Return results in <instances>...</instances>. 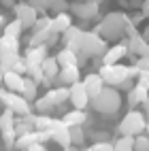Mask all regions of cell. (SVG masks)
<instances>
[{"label":"cell","mask_w":149,"mask_h":151,"mask_svg":"<svg viewBox=\"0 0 149 151\" xmlns=\"http://www.w3.org/2000/svg\"><path fill=\"white\" fill-rule=\"evenodd\" d=\"M128 22H130V17H128L126 13H122V11H111V13H107L100 22H98V26H96L94 30H96L102 38H107V41H119L122 36H126V26H128Z\"/></svg>","instance_id":"obj_1"},{"label":"cell","mask_w":149,"mask_h":151,"mask_svg":"<svg viewBox=\"0 0 149 151\" xmlns=\"http://www.w3.org/2000/svg\"><path fill=\"white\" fill-rule=\"evenodd\" d=\"M98 73H100V77L104 79L107 85L119 89L126 81H132V79L138 77V68L136 66H124V64H102Z\"/></svg>","instance_id":"obj_2"},{"label":"cell","mask_w":149,"mask_h":151,"mask_svg":"<svg viewBox=\"0 0 149 151\" xmlns=\"http://www.w3.org/2000/svg\"><path fill=\"white\" fill-rule=\"evenodd\" d=\"M89 106H92L96 113H100V115H115L117 111L122 109V96H119V89L107 85L96 98H92Z\"/></svg>","instance_id":"obj_3"},{"label":"cell","mask_w":149,"mask_h":151,"mask_svg":"<svg viewBox=\"0 0 149 151\" xmlns=\"http://www.w3.org/2000/svg\"><path fill=\"white\" fill-rule=\"evenodd\" d=\"M145 128H147V117H145V113L132 109V111H128V113L124 115V119L119 122L117 132L122 134V136H138V134L145 132Z\"/></svg>","instance_id":"obj_4"},{"label":"cell","mask_w":149,"mask_h":151,"mask_svg":"<svg viewBox=\"0 0 149 151\" xmlns=\"http://www.w3.org/2000/svg\"><path fill=\"white\" fill-rule=\"evenodd\" d=\"M0 102H2L6 109H11L15 115L24 117V115H30V100H26L22 94L17 92H9V89H0Z\"/></svg>","instance_id":"obj_5"},{"label":"cell","mask_w":149,"mask_h":151,"mask_svg":"<svg viewBox=\"0 0 149 151\" xmlns=\"http://www.w3.org/2000/svg\"><path fill=\"white\" fill-rule=\"evenodd\" d=\"M107 49H109L107 47V38H102L96 30H92V32H85L83 45H81V51H79V53H83L87 58H98V55L102 58Z\"/></svg>","instance_id":"obj_6"},{"label":"cell","mask_w":149,"mask_h":151,"mask_svg":"<svg viewBox=\"0 0 149 151\" xmlns=\"http://www.w3.org/2000/svg\"><path fill=\"white\" fill-rule=\"evenodd\" d=\"M71 13L77 15L79 19H83V22H94V19H100V4H94V2H89V0L73 2Z\"/></svg>","instance_id":"obj_7"},{"label":"cell","mask_w":149,"mask_h":151,"mask_svg":"<svg viewBox=\"0 0 149 151\" xmlns=\"http://www.w3.org/2000/svg\"><path fill=\"white\" fill-rule=\"evenodd\" d=\"M13 11H15V19H19L26 30H32L34 24H36V19H38V15H41L30 2H17Z\"/></svg>","instance_id":"obj_8"},{"label":"cell","mask_w":149,"mask_h":151,"mask_svg":"<svg viewBox=\"0 0 149 151\" xmlns=\"http://www.w3.org/2000/svg\"><path fill=\"white\" fill-rule=\"evenodd\" d=\"M68 89H71V100H68V102H71L75 109H83L85 111V106H89V102H92V98H89L87 89H85V83L83 81H77Z\"/></svg>","instance_id":"obj_9"},{"label":"cell","mask_w":149,"mask_h":151,"mask_svg":"<svg viewBox=\"0 0 149 151\" xmlns=\"http://www.w3.org/2000/svg\"><path fill=\"white\" fill-rule=\"evenodd\" d=\"M49 132H51V138H53L62 149L68 147V145H73V143H71V128H68L62 119H53V124H51V128H49Z\"/></svg>","instance_id":"obj_10"},{"label":"cell","mask_w":149,"mask_h":151,"mask_svg":"<svg viewBox=\"0 0 149 151\" xmlns=\"http://www.w3.org/2000/svg\"><path fill=\"white\" fill-rule=\"evenodd\" d=\"M83 36H85V30H81L79 26H71L62 34L64 38V47L73 49V51H81V45H83Z\"/></svg>","instance_id":"obj_11"},{"label":"cell","mask_w":149,"mask_h":151,"mask_svg":"<svg viewBox=\"0 0 149 151\" xmlns=\"http://www.w3.org/2000/svg\"><path fill=\"white\" fill-rule=\"evenodd\" d=\"M77 81H81V68L66 66V68H60V75L53 79V85H73Z\"/></svg>","instance_id":"obj_12"},{"label":"cell","mask_w":149,"mask_h":151,"mask_svg":"<svg viewBox=\"0 0 149 151\" xmlns=\"http://www.w3.org/2000/svg\"><path fill=\"white\" fill-rule=\"evenodd\" d=\"M83 83H85V89H87L89 98H96L107 87V83H104V79L100 77V73H89V75H85L83 77Z\"/></svg>","instance_id":"obj_13"},{"label":"cell","mask_w":149,"mask_h":151,"mask_svg":"<svg viewBox=\"0 0 149 151\" xmlns=\"http://www.w3.org/2000/svg\"><path fill=\"white\" fill-rule=\"evenodd\" d=\"M47 45H38V47H30L28 51H26V64L28 68H36V66H41L45 60L49 58L47 55Z\"/></svg>","instance_id":"obj_14"},{"label":"cell","mask_w":149,"mask_h":151,"mask_svg":"<svg viewBox=\"0 0 149 151\" xmlns=\"http://www.w3.org/2000/svg\"><path fill=\"white\" fill-rule=\"evenodd\" d=\"M128 53V45L126 43H117V45H113L111 49H107L104 51V55H102V64H119V60L122 58H126Z\"/></svg>","instance_id":"obj_15"},{"label":"cell","mask_w":149,"mask_h":151,"mask_svg":"<svg viewBox=\"0 0 149 151\" xmlns=\"http://www.w3.org/2000/svg\"><path fill=\"white\" fill-rule=\"evenodd\" d=\"M126 45H128V51H130V53H134V55H138V58L149 55V43L143 38V34H141V32H138V34H134V36H130Z\"/></svg>","instance_id":"obj_16"},{"label":"cell","mask_w":149,"mask_h":151,"mask_svg":"<svg viewBox=\"0 0 149 151\" xmlns=\"http://www.w3.org/2000/svg\"><path fill=\"white\" fill-rule=\"evenodd\" d=\"M24 75H19L15 73V70H4V87L9 89V92H17V94H22V89H24Z\"/></svg>","instance_id":"obj_17"},{"label":"cell","mask_w":149,"mask_h":151,"mask_svg":"<svg viewBox=\"0 0 149 151\" xmlns=\"http://www.w3.org/2000/svg\"><path fill=\"white\" fill-rule=\"evenodd\" d=\"M55 58H58V64L62 68H66V66H79V64H81V55H79V51H73V49H68V47L60 49Z\"/></svg>","instance_id":"obj_18"},{"label":"cell","mask_w":149,"mask_h":151,"mask_svg":"<svg viewBox=\"0 0 149 151\" xmlns=\"http://www.w3.org/2000/svg\"><path fill=\"white\" fill-rule=\"evenodd\" d=\"M147 98H149V89H145L143 85H138V83L128 89V104H130L132 109H136L138 104H145Z\"/></svg>","instance_id":"obj_19"},{"label":"cell","mask_w":149,"mask_h":151,"mask_svg":"<svg viewBox=\"0 0 149 151\" xmlns=\"http://www.w3.org/2000/svg\"><path fill=\"white\" fill-rule=\"evenodd\" d=\"M71 26H73L71 11H68V13H58V15L51 17V32L53 34H64Z\"/></svg>","instance_id":"obj_20"},{"label":"cell","mask_w":149,"mask_h":151,"mask_svg":"<svg viewBox=\"0 0 149 151\" xmlns=\"http://www.w3.org/2000/svg\"><path fill=\"white\" fill-rule=\"evenodd\" d=\"M62 122L68 126V128H75V126H85L87 124V113L83 109H73L68 111V113H64Z\"/></svg>","instance_id":"obj_21"},{"label":"cell","mask_w":149,"mask_h":151,"mask_svg":"<svg viewBox=\"0 0 149 151\" xmlns=\"http://www.w3.org/2000/svg\"><path fill=\"white\" fill-rule=\"evenodd\" d=\"M47 96L53 100V104H55V106H60V104H64V102H68V100H71V89H68V87H62V85H58V87H53V89H49Z\"/></svg>","instance_id":"obj_22"},{"label":"cell","mask_w":149,"mask_h":151,"mask_svg":"<svg viewBox=\"0 0 149 151\" xmlns=\"http://www.w3.org/2000/svg\"><path fill=\"white\" fill-rule=\"evenodd\" d=\"M15 122H17V115L11 109L4 106V111L0 113V130L2 132H11V130H15Z\"/></svg>","instance_id":"obj_23"},{"label":"cell","mask_w":149,"mask_h":151,"mask_svg":"<svg viewBox=\"0 0 149 151\" xmlns=\"http://www.w3.org/2000/svg\"><path fill=\"white\" fill-rule=\"evenodd\" d=\"M34 143H38V132L32 130V132H28L24 136H17V143H15V149L17 151H28Z\"/></svg>","instance_id":"obj_24"},{"label":"cell","mask_w":149,"mask_h":151,"mask_svg":"<svg viewBox=\"0 0 149 151\" xmlns=\"http://www.w3.org/2000/svg\"><path fill=\"white\" fill-rule=\"evenodd\" d=\"M41 68H43V73H45V77L49 79V81H53V79L60 75V68H62V66L58 64V58H47L45 62L41 64Z\"/></svg>","instance_id":"obj_25"},{"label":"cell","mask_w":149,"mask_h":151,"mask_svg":"<svg viewBox=\"0 0 149 151\" xmlns=\"http://www.w3.org/2000/svg\"><path fill=\"white\" fill-rule=\"evenodd\" d=\"M36 92H38V83L34 81L32 77H26L24 79V89H22V96L26 100H36Z\"/></svg>","instance_id":"obj_26"},{"label":"cell","mask_w":149,"mask_h":151,"mask_svg":"<svg viewBox=\"0 0 149 151\" xmlns=\"http://www.w3.org/2000/svg\"><path fill=\"white\" fill-rule=\"evenodd\" d=\"M22 30H24V24L19 22V19H13V22H9V24L2 28V34H4V36H13V38H19Z\"/></svg>","instance_id":"obj_27"},{"label":"cell","mask_w":149,"mask_h":151,"mask_svg":"<svg viewBox=\"0 0 149 151\" xmlns=\"http://www.w3.org/2000/svg\"><path fill=\"white\" fill-rule=\"evenodd\" d=\"M34 109L38 111V113H45V115H49V111H53L55 109V104H53V100L49 98L47 94L43 96V98H36V102H34Z\"/></svg>","instance_id":"obj_28"},{"label":"cell","mask_w":149,"mask_h":151,"mask_svg":"<svg viewBox=\"0 0 149 151\" xmlns=\"http://www.w3.org/2000/svg\"><path fill=\"white\" fill-rule=\"evenodd\" d=\"M115 151H134V136H119L113 140Z\"/></svg>","instance_id":"obj_29"},{"label":"cell","mask_w":149,"mask_h":151,"mask_svg":"<svg viewBox=\"0 0 149 151\" xmlns=\"http://www.w3.org/2000/svg\"><path fill=\"white\" fill-rule=\"evenodd\" d=\"M85 138H87V134H85L83 126H75V128H71V143H73V145L81 147V145L85 143Z\"/></svg>","instance_id":"obj_30"},{"label":"cell","mask_w":149,"mask_h":151,"mask_svg":"<svg viewBox=\"0 0 149 151\" xmlns=\"http://www.w3.org/2000/svg\"><path fill=\"white\" fill-rule=\"evenodd\" d=\"M53 119H55V117H51V115L38 113V115L34 117V128H36V130H49V128H51V124H53Z\"/></svg>","instance_id":"obj_31"},{"label":"cell","mask_w":149,"mask_h":151,"mask_svg":"<svg viewBox=\"0 0 149 151\" xmlns=\"http://www.w3.org/2000/svg\"><path fill=\"white\" fill-rule=\"evenodd\" d=\"M49 28H51V17L43 13V15H38L36 24L32 28V32H45V30H49Z\"/></svg>","instance_id":"obj_32"},{"label":"cell","mask_w":149,"mask_h":151,"mask_svg":"<svg viewBox=\"0 0 149 151\" xmlns=\"http://www.w3.org/2000/svg\"><path fill=\"white\" fill-rule=\"evenodd\" d=\"M15 143H17V132L11 130V132H2V147L4 149H15Z\"/></svg>","instance_id":"obj_33"},{"label":"cell","mask_w":149,"mask_h":151,"mask_svg":"<svg viewBox=\"0 0 149 151\" xmlns=\"http://www.w3.org/2000/svg\"><path fill=\"white\" fill-rule=\"evenodd\" d=\"M87 136L94 143H107V140H111V132H107V130H92Z\"/></svg>","instance_id":"obj_34"},{"label":"cell","mask_w":149,"mask_h":151,"mask_svg":"<svg viewBox=\"0 0 149 151\" xmlns=\"http://www.w3.org/2000/svg\"><path fill=\"white\" fill-rule=\"evenodd\" d=\"M28 2L30 4H32L34 9H36V11L38 13H47V11H51V4H53V0H28Z\"/></svg>","instance_id":"obj_35"},{"label":"cell","mask_w":149,"mask_h":151,"mask_svg":"<svg viewBox=\"0 0 149 151\" xmlns=\"http://www.w3.org/2000/svg\"><path fill=\"white\" fill-rule=\"evenodd\" d=\"M134 151H149V136L145 132L134 136Z\"/></svg>","instance_id":"obj_36"},{"label":"cell","mask_w":149,"mask_h":151,"mask_svg":"<svg viewBox=\"0 0 149 151\" xmlns=\"http://www.w3.org/2000/svg\"><path fill=\"white\" fill-rule=\"evenodd\" d=\"M51 11H53V15H58V13H68V11H71V4H68V0H53Z\"/></svg>","instance_id":"obj_37"},{"label":"cell","mask_w":149,"mask_h":151,"mask_svg":"<svg viewBox=\"0 0 149 151\" xmlns=\"http://www.w3.org/2000/svg\"><path fill=\"white\" fill-rule=\"evenodd\" d=\"M11 70H15V73H19V75H28V73H30V68H28V64H26V58H19Z\"/></svg>","instance_id":"obj_38"},{"label":"cell","mask_w":149,"mask_h":151,"mask_svg":"<svg viewBox=\"0 0 149 151\" xmlns=\"http://www.w3.org/2000/svg\"><path fill=\"white\" fill-rule=\"evenodd\" d=\"M89 149H92V151H115V147H113L111 140H107V143H92Z\"/></svg>","instance_id":"obj_39"},{"label":"cell","mask_w":149,"mask_h":151,"mask_svg":"<svg viewBox=\"0 0 149 151\" xmlns=\"http://www.w3.org/2000/svg\"><path fill=\"white\" fill-rule=\"evenodd\" d=\"M136 83H138V85H143L145 89H149V73H147V70H138Z\"/></svg>","instance_id":"obj_40"},{"label":"cell","mask_w":149,"mask_h":151,"mask_svg":"<svg viewBox=\"0 0 149 151\" xmlns=\"http://www.w3.org/2000/svg\"><path fill=\"white\" fill-rule=\"evenodd\" d=\"M134 66H136L138 70H147V73H149V55H143V58H138L136 62H134Z\"/></svg>","instance_id":"obj_41"},{"label":"cell","mask_w":149,"mask_h":151,"mask_svg":"<svg viewBox=\"0 0 149 151\" xmlns=\"http://www.w3.org/2000/svg\"><path fill=\"white\" fill-rule=\"evenodd\" d=\"M143 19H147V17L143 15V11H136V13H132V15H130V22H132L134 26H138V24L143 22Z\"/></svg>","instance_id":"obj_42"},{"label":"cell","mask_w":149,"mask_h":151,"mask_svg":"<svg viewBox=\"0 0 149 151\" xmlns=\"http://www.w3.org/2000/svg\"><path fill=\"white\" fill-rule=\"evenodd\" d=\"M28 151H47V147H45L43 143H34L32 147H30V149H28Z\"/></svg>","instance_id":"obj_43"},{"label":"cell","mask_w":149,"mask_h":151,"mask_svg":"<svg viewBox=\"0 0 149 151\" xmlns=\"http://www.w3.org/2000/svg\"><path fill=\"white\" fill-rule=\"evenodd\" d=\"M0 4H2V6H6V9H15V0H0Z\"/></svg>","instance_id":"obj_44"},{"label":"cell","mask_w":149,"mask_h":151,"mask_svg":"<svg viewBox=\"0 0 149 151\" xmlns=\"http://www.w3.org/2000/svg\"><path fill=\"white\" fill-rule=\"evenodd\" d=\"M143 2H145V0H130V2H128V4H130V6H134V9H138V11H141V6H143Z\"/></svg>","instance_id":"obj_45"},{"label":"cell","mask_w":149,"mask_h":151,"mask_svg":"<svg viewBox=\"0 0 149 151\" xmlns=\"http://www.w3.org/2000/svg\"><path fill=\"white\" fill-rule=\"evenodd\" d=\"M141 11H143V15H145V17H149V0H145V2H143Z\"/></svg>","instance_id":"obj_46"},{"label":"cell","mask_w":149,"mask_h":151,"mask_svg":"<svg viewBox=\"0 0 149 151\" xmlns=\"http://www.w3.org/2000/svg\"><path fill=\"white\" fill-rule=\"evenodd\" d=\"M143 113H145V117H147V122H149V98L145 100V104H143Z\"/></svg>","instance_id":"obj_47"},{"label":"cell","mask_w":149,"mask_h":151,"mask_svg":"<svg viewBox=\"0 0 149 151\" xmlns=\"http://www.w3.org/2000/svg\"><path fill=\"white\" fill-rule=\"evenodd\" d=\"M141 34H143V38H145V41L149 43V26H145V30H143Z\"/></svg>","instance_id":"obj_48"},{"label":"cell","mask_w":149,"mask_h":151,"mask_svg":"<svg viewBox=\"0 0 149 151\" xmlns=\"http://www.w3.org/2000/svg\"><path fill=\"white\" fill-rule=\"evenodd\" d=\"M6 24H9V22H6V19H4V15H2V13H0V28H4Z\"/></svg>","instance_id":"obj_49"},{"label":"cell","mask_w":149,"mask_h":151,"mask_svg":"<svg viewBox=\"0 0 149 151\" xmlns=\"http://www.w3.org/2000/svg\"><path fill=\"white\" fill-rule=\"evenodd\" d=\"M64 151H79V147L77 145H68V147H64Z\"/></svg>","instance_id":"obj_50"},{"label":"cell","mask_w":149,"mask_h":151,"mask_svg":"<svg viewBox=\"0 0 149 151\" xmlns=\"http://www.w3.org/2000/svg\"><path fill=\"white\" fill-rule=\"evenodd\" d=\"M89 2H94V4H102L104 0H89Z\"/></svg>","instance_id":"obj_51"},{"label":"cell","mask_w":149,"mask_h":151,"mask_svg":"<svg viewBox=\"0 0 149 151\" xmlns=\"http://www.w3.org/2000/svg\"><path fill=\"white\" fill-rule=\"evenodd\" d=\"M145 134L149 136V122H147V128H145Z\"/></svg>","instance_id":"obj_52"},{"label":"cell","mask_w":149,"mask_h":151,"mask_svg":"<svg viewBox=\"0 0 149 151\" xmlns=\"http://www.w3.org/2000/svg\"><path fill=\"white\" fill-rule=\"evenodd\" d=\"M79 151H92V149H79Z\"/></svg>","instance_id":"obj_53"},{"label":"cell","mask_w":149,"mask_h":151,"mask_svg":"<svg viewBox=\"0 0 149 151\" xmlns=\"http://www.w3.org/2000/svg\"><path fill=\"white\" fill-rule=\"evenodd\" d=\"M0 38H2V28H0Z\"/></svg>","instance_id":"obj_54"},{"label":"cell","mask_w":149,"mask_h":151,"mask_svg":"<svg viewBox=\"0 0 149 151\" xmlns=\"http://www.w3.org/2000/svg\"><path fill=\"white\" fill-rule=\"evenodd\" d=\"M0 136H2V130H0Z\"/></svg>","instance_id":"obj_55"},{"label":"cell","mask_w":149,"mask_h":151,"mask_svg":"<svg viewBox=\"0 0 149 151\" xmlns=\"http://www.w3.org/2000/svg\"><path fill=\"white\" fill-rule=\"evenodd\" d=\"M0 151H2V145H0Z\"/></svg>","instance_id":"obj_56"}]
</instances>
